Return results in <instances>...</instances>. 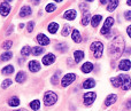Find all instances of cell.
I'll use <instances>...</instances> for the list:
<instances>
[{
  "label": "cell",
  "mask_w": 131,
  "mask_h": 111,
  "mask_svg": "<svg viewBox=\"0 0 131 111\" xmlns=\"http://www.w3.org/2000/svg\"><path fill=\"white\" fill-rule=\"evenodd\" d=\"M124 48H125L124 39L121 36L115 37V38L112 40L111 46H109V55H111L113 59H118V57L122 55Z\"/></svg>",
  "instance_id": "1"
},
{
  "label": "cell",
  "mask_w": 131,
  "mask_h": 111,
  "mask_svg": "<svg viewBox=\"0 0 131 111\" xmlns=\"http://www.w3.org/2000/svg\"><path fill=\"white\" fill-rule=\"evenodd\" d=\"M90 49L95 59H100L102 55V52H104V45H102L101 41H94L90 46Z\"/></svg>",
  "instance_id": "2"
},
{
  "label": "cell",
  "mask_w": 131,
  "mask_h": 111,
  "mask_svg": "<svg viewBox=\"0 0 131 111\" xmlns=\"http://www.w3.org/2000/svg\"><path fill=\"white\" fill-rule=\"evenodd\" d=\"M58 101V95L54 92H46L44 95V104L46 107H51V105L55 104Z\"/></svg>",
  "instance_id": "3"
},
{
  "label": "cell",
  "mask_w": 131,
  "mask_h": 111,
  "mask_svg": "<svg viewBox=\"0 0 131 111\" xmlns=\"http://www.w3.org/2000/svg\"><path fill=\"white\" fill-rule=\"evenodd\" d=\"M114 24V18L113 17H107L106 21H105V24L104 26H102L101 29V34H104V36L106 37H109L111 36V26Z\"/></svg>",
  "instance_id": "4"
},
{
  "label": "cell",
  "mask_w": 131,
  "mask_h": 111,
  "mask_svg": "<svg viewBox=\"0 0 131 111\" xmlns=\"http://www.w3.org/2000/svg\"><path fill=\"white\" fill-rule=\"evenodd\" d=\"M118 78H120V81H121V88H122L123 91H129L131 88V79L129 76L120 75Z\"/></svg>",
  "instance_id": "5"
},
{
  "label": "cell",
  "mask_w": 131,
  "mask_h": 111,
  "mask_svg": "<svg viewBox=\"0 0 131 111\" xmlns=\"http://www.w3.org/2000/svg\"><path fill=\"white\" fill-rule=\"evenodd\" d=\"M75 79H76V75L75 73H67L61 80V86L63 87L69 86L70 84H72L75 81Z\"/></svg>",
  "instance_id": "6"
},
{
  "label": "cell",
  "mask_w": 131,
  "mask_h": 111,
  "mask_svg": "<svg viewBox=\"0 0 131 111\" xmlns=\"http://www.w3.org/2000/svg\"><path fill=\"white\" fill-rule=\"evenodd\" d=\"M95 98H97V94L93 93V92H89V93L84 94V104L85 105H91L94 102Z\"/></svg>",
  "instance_id": "7"
},
{
  "label": "cell",
  "mask_w": 131,
  "mask_h": 111,
  "mask_svg": "<svg viewBox=\"0 0 131 111\" xmlns=\"http://www.w3.org/2000/svg\"><path fill=\"white\" fill-rule=\"evenodd\" d=\"M41 62H43L44 65H51L52 63L55 62V55L52 54V53H48V54H46L45 56L43 57Z\"/></svg>",
  "instance_id": "8"
},
{
  "label": "cell",
  "mask_w": 131,
  "mask_h": 111,
  "mask_svg": "<svg viewBox=\"0 0 131 111\" xmlns=\"http://www.w3.org/2000/svg\"><path fill=\"white\" fill-rule=\"evenodd\" d=\"M37 41H38V44L43 47V46H46L50 44V38L48 37H46L44 33H39L38 36H37Z\"/></svg>",
  "instance_id": "9"
},
{
  "label": "cell",
  "mask_w": 131,
  "mask_h": 111,
  "mask_svg": "<svg viewBox=\"0 0 131 111\" xmlns=\"http://www.w3.org/2000/svg\"><path fill=\"white\" fill-rule=\"evenodd\" d=\"M118 69L122 71H128L131 69V62L130 60L125 59V60H122V61L118 63Z\"/></svg>",
  "instance_id": "10"
},
{
  "label": "cell",
  "mask_w": 131,
  "mask_h": 111,
  "mask_svg": "<svg viewBox=\"0 0 131 111\" xmlns=\"http://www.w3.org/2000/svg\"><path fill=\"white\" fill-rule=\"evenodd\" d=\"M76 15H77V13L75 9H68V10H66V13L63 14V17L68 21H74L75 18H76Z\"/></svg>",
  "instance_id": "11"
},
{
  "label": "cell",
  "mask_w": 131,
  "mask_h": 111,
  "mask_svg": "<svg viewBox=\"0 0 131 111\" xmlns=\"http://www.w3.org/2000/svg\"><path fill=\"white\" fill-rule=\"evenodd\" d=\"M9 11H10V6H9V4L2 2V4L0 5V14H1L2 16H7L9 14Z\"/></svg>",
  "instance_id": "12"
},
{
  "label": "cell",
  "mask_w": 131,
  "mask_h": 111,
  "mask_svg": "<svg viewBox=\"0 0 131 111\" xmlns=\"http://www.w3.org/2000/svg\"><path fill=\"white\" fill-rule=\"evenodd\" d=\"M29 70L31 71V72H38L39 70H40V64L38 63L37 61H30L29 62Z\"/></svg>",
  "instance_id": "13"
},
{
  "label": "cell",
  "mask_w": 131,
  "mask_h": 111,
  "mask_svg": "<svg viewBox=\"0 0 131 111\" xmlns=\"http://www.w3.org/2000/svg\"><path fill=\"white\" fill-rule=\"evenodd\" d=\"M31 13H32V10L29 6H23L22 8L20 9V16L21 17H27V16L31 15Z\"/></svg>",
  "instance_id": "14"
},
{
  "label": "cell",
  "mask_w": 131,
  "mask_h": 111,
  "mask_svg": "<svg viewBox=\"0 0 131 111\" xmlns=\"http://www.w3.org/2000/svg\"><path fill=\"white\" fill-rule=\"evenodd\" d=\"M81 70H82V72H84V73L92 72V70H93V64L91 63V62H85V63L82 65Z\"/></svg>",
  "instance_id": "15"
},
{
  "label": "cell",
  "mask_w": 131,
  "mask_h": 111,
  "mask_svg": "<svg viewBox=\"0 0 131 111\" xmlns=\"http://www.w3.org/2000/svg\"><path fill=\"white\" fill-rule=\"evenodd\" d=\"M83 88H85V89H90V88H93V87L95 86V81H94V79H92V78H89V79H86L85 81L83 82Z\"/></svg>",
  "instance_id": "16"
},
{
  "label": "cell",
  "mask_w": 131,
  "mask_h": 111,
  "mask_svg": "<svg viewBox=\"0 0 131 111\" xmlns=\"http://www.w3.org/2000/svg\"><path fill=\"white\" fill-rule=\"evenodd\" d=\"M116 100H117V96H116L115 94H109V95L107 96L106 101H105V105L109 107V105L114 104V103L116 102Z\"/></svg>",
  "instance_id": "17"
},
{
  "label": "cell",
  "mask_w": 131,
  "mask_h": 111,
  "mask_svg": "<svg viewBox=\"0 0 131 111\" xmlns=\"http://www.w3.org/2000/svg\"><path fill=\"white\" fill-rule=\"evenodd\" d=\"M89 22H91V13H89V10H85L83 13V17H82V24L86 26Z\"/></svg>",
  "instance_id": "18"
},
{
  "label": "cell",
  "mask_w": 131,
  "mask_h": 111,
  "mask_svg": "<svg viewBox=\"0 0 131 111\" xmlns=\"http://www.w3.org/2000/svg\"><path fill=\"white\" fill-rule=\"evenodd\" d=\"M25 79H27V75H25V72H23V71L17 72V75H16V77H15V81L16 82L22 84V82H24Z\"/></svg>",
  "instance_id": "19"
},
{
  "label": "cell",
  "mask_w": 131,
  "mask_h": 111,
  "mask_svg": "<svg viewBox=\"0 0 131 111\" xmlns=\"http://www.w3.org/2000/svg\"><path fill=\"white\" fill-rule=\"evenodd\" d=\"M101 20H102V16L101 15H94L92 17V20H91V25H92L93 27H97L98 25L100 24Z\"/></svg>",
  "instance_id": "20"
},
{
  "label": "cell",
  "mask_w": 131,
  "mask_h": 111,
  "mask_svg": "<svg viewBox=\"0 0 131 111\" xmlns=\"http://www.w3.org/2000/svg\"><path fill=\"white\" fill-rule=\"evenodd\" d=\"M74 59H75L76 63H79V62L84 59V52L83 50H76V52L74 53Z\"/></svg>",
  "instance_id": "21"
},
{
  "label": "cell",
  "mask_w": 131,
  "mask_h": 111,
  "mask_svg": "<svg viewBox=\"0 0 131 111\" xmlns=\"http://www.w3.org/2000/svg\"><path fill=\"white\" fill-rule=\"evenodd\" d=\"M47 29H48V32H50V33L54 34V33H57L58 29H59V24H58V23H55V22H52V23H50V24H48Z\"/></svg>",
  "instance_id": "22"
},
{
  "label": "cell",
  "mask_w": 131,
  "mask_h": 111,
  "mask_svg": "<svg viewBox=\"0 0 131 111\" xmlns=\"http://www.w3.org/2000/svg\"><path fill=\"white\" fill-rule=\"evenodd\" d=\"M8 105L9 107H18L20 105V100L17 96H12L8 100Z\"/></svg>",
  "instance_id": "23"
},
{
  "label": "cell",
  "mask_w": 131,
  "mask_h": 111,
  "mask_svg": "<svg viewBox=\"0 0 131 111\" xmlns=\"http://www.w3.org/2000/svg\"><path fill=\"white\" fill-rule=\"evenodd\" d=\"M117 6H118V0H111V2L107 5V10L108 11H114Z\"/></svg>",
  "instance_id": "24"
},
{
  "label": "cell",
  "mask_w": 131,
  "mask_h": 111,
  "mask_svg": "<svg viewBox=\"0 0 131 111\" xmlns=\"http://www.w3.org/2000/svg\"><path fill=\"white\" fill-rule=\"evenodd\" d=\"M71 38L75 43H81L82 41V37H81V33H79L78 30H74L71 33Z\"/></svg>",
  "instance_id": "25"
},
{
  "label": "cell",
  "mask_w": 131,
  "mask_h": 111,
  "mask_svg": "<svg viewBox=\"0 0 131 111\" xmlns=\"http://www.w3.org/2000/svg\"><path fill=\"white\" fill-rule=\"evenodd\" d=\"M31 53H32V48L29 47V46H24V47L21 49V54H22V56H24V57L29 56Z\"/></svg>",
  "instance_id": "26"
},
{
  "label": "cell",
  "mask_w": 131,
  "mask_h": 111,
  "mask_svg": "<svg viewBox=\"0 0 131 111\" xmlns=\"http://www.w3.org/2000/svg\"><path fill=\"white\" fill-rule=\"evenodd\" d=\"M44 52H45V49H44L41 46H37V47H34V48H32V53H31V54H34L35 56H38V55L43 54Z\"/></svg>",
  "instance_id": "27"
},
{
  "label": "cell",
  "mask_w": 131,
  "mask_h": 111,
  "mask_svg": "<svg viewBox=\"0 0 131 111\" xmlns=\"http://www.w3.org/2000/svg\"><path fill=\"white\" fill-rule=\"evenodd\" d=\"M13 57V53L9 52V50H7V52H5L4 54L1 55V60L2 61H9V60Z\"/></svg>",
  "instance_id": "28"
},
{
  "label": "cell",
  "mask_w": 131,
  "mask_h": 111,
  "mask_svg": "<svg viewBox=\"0 0 131 111\" xmlns=\"http://www.w3.org/2000/svg\"><path fill=\"white\" fill-rule=\"evenodd\" d=\"M14 72V66L13 65H7L2 69V73L4 75H12Z\"/></svg>",
  "instance_id": "29"
},
{
  "label": "cell",
  "mask_w": 131,
  "mask_h": 111,
  "mask_svg": "<svg viewBox=\"0 0 131 111\" xmlns=\"http://www.w3.org/2000/svg\"><path fill=\"white\" fill-rule=\"evenodd\" d=\"M30 108H31L32 110H35V111L39 110V108H40V102H39L38 100L32 101V102L30 103Z\"/></svg>",
  "instance_id": "30"
},
{
  "label": "cell",
  "mask_w": 131,
  "mask_h": 111,
  "mask_svg": "<svg viewBox=\"0 0 131 111\" xmlns=\"http://www.w3.org/2000/svg\"><path fill=\"white\" fill-rule=\"evenodd\" d=\"M55 48H57L58 50H60V52L64 53V52H67V49H68V46H67V44L61 43V44H58V45L55 46Z\"/></svg>",
  "instance_id": "31"
},
{
  "label": "cell",
  "mask_w": 131,
  "mask_h": 111,
  "mask_svg": "<svg viewBox=\"0 0 131 111\" xmlns=\"http://www.w3.org/2000/svg\"><path fill=\"white\" fill-rule=\"evenodd\" d=\"M60 75H61V72H60V71H57V72L54 73V76H53V77H52V80H51L53 85H58V82H59Z\"/></svg>",
  "instance_id": "32"
},
{
  "label": "cell",
  "mask_w": 131,
  "mask_h": 111,
  "mask_svg": "<svg viewBox=\"0 0 131 111\" xmlns=\"http://www.w3.org/2000/svg\"><path fill=\"white\" fill-rule=\"evenodd\" d=\"M111 81H112V84H113L114 87H121V81H120V78H118V76H117V77L112 78Z\"/></svg>",
  "instance_id": "33"
},
{
  "label": "cell",
  "mask_w": 131,
  "mask_h": 111,
  "mask_svg": "<svg viewBox=\"0 0 131 111\" xmlns=\"http://www.w3.org/2000/svg\"><path fill=\"white\" fill-rule=\"evenodd\" d=\"M12 46H13V41H12V40H6L4 44H2V48H4L6 52H7L8 49H10Z\"/></svg>",
  "instance_id": "34"
},
{
  "label": "cell",
  "mask_w": 131,
  "mask_h": 111,
  "mask_svg": "<svg viewBox=\"0 0 131 111\" xmlns=\"http://www.w3.org/2000/svg\"><path fill=\"white\" fill-rule=\"evenodd\" d=\"M62 36L63 37H67L68 34L70 33V26H69V24H66L64 26H63V29H62Z\"/></svg>",
  "instance_id": "35"
},
{
  "label": "cell",
  "mask_w": 131,
  "mask_h": 111,
  "mask_svg": "<svg viewBox=\"0 0 131 111\" xmlns=\"http://www.w3.org/2000/svg\"><path fill=\"white\" fill-rule=\"evenodd\" d=\"M55 5L54 4H48L47 6H46V8H45V10L47 11V13H52V11H54L55 10Z\"/></svg>",
  "instance_id": "36"
},
{
  "label": "cell",
  "mask_w": 131,
  "mask_h": 111,
  "mask_svg": "<svg viewBox=\"0 0 131 111\" xmlns=\"http://www.w3.org/2000/svg\"><path fill=\"white\" fill-rule=\"evenodd\" d=\"M12 85V80L10 79H5L4 81H2V84H1V87L2 88H7V87H9Z\"/></svg>",
  "instance_id": "37"
},
{
  "label": "cell",
  "mask_w": 131,
  "mask_h": 111,
  "mask_svg": "<svg viewBox=\"0 0 131 111\" xmlns=\"http://www.w3.org/2000/svg\"><path fill=\"white\" fill-rule=\"evenodd\" d=\"M34 27H35V22H34V21H30V22L28 23V26H27L28 32H32Z\"/></svg>",
  "instance_id": "38"
},
{
  "label": "cell",
  "mask_w": 131,
  "mask_h": 111,
  "mask_svg": "<svg viewBox=\"0 0 131 111\" xmlns=\"http://www.w3.org/2000/svg\"><path fill=\"white\" fill-rule=\"evenodd\" d=\"M124 17H125V20H129V21H131V10H129V11H125Z\"/></svg>",
  "instance_id": "39"
},
{
  "label": "cell",
  "mask_w": 131,
  "mask_h": 111,
  "mask_svg": "<svg viewBox=\"0 0 131 111\" xmlns=\"http://www.w3.org/2000/svg\"><path fill=\"white\" fill-rule=\"evenodd\" d=\"M125 107H127L128 109H131V100H128L127 102H125Z\"/></svg>",
  "instance_id": "40"
},
{
  "label": "cell",
  "mask_w": 131,
  "mask_h": 111,
  "mask_svg": "<svg viewBox=\"0 0 131 111\" xmlns=\"http://www.w3.org/2000/svg\"><path fill=\"white\" fill-rule=\"evenodd\" d=\"M127 33H128V36L131 38V25H129L128 26V29H127Z\"/></svg>",
  "instance_id": "41"
},
{
  "label": "cell",
  "mask_w": 131,
  "mask_h": 111,
  "mask_svg": "<svg viewBox=\"0 0 131 111\" xmlns=\"http://www.w3.org/2000/svg\"><path fill=\"white\" fill-rule=\"evenodd\" d=\"M100 2H101L102 5H106V4L108 5L109 2H111V0H100Z\"/></svg>",
  "instance_id": "42"
},
{
  "label": "cell",
  "mask_w": 131,
  "mask_h": 111,
  "mask_svg": "<svg viewBox=\"0 0 131 111\" xmlns=\"http://www.w3.org/2000/svg\"><path fill=\"white\" fill-rule=\"evenodd\" d=\"M13 30H14V26H10V27H9V29H8V31H7V36H8V34H10L12 33V32H13Z\"/></svg>",
  "instance_id": "43"
},
{
  "label": "cell",
  "mask_w": 131,
  "mask_h": 111,
  "mask_svg": "<svg viewBox=\"0 0 131 111\" xmlns=\"http://www.w3.org/2000/svg\"><path fill=\"white\" fill-rule=\"evenodd\" d=\"M130 53H131V48H128V50H127V52H125V50H124V54H125V55H129Z\"/></svg>",
  "instance_id": "44"
},
{
  "label": "cell",
  "mask_w": 131,
  "mask_h": 111,
  "mask_svg": "<svg viewBox=\"0 0 131 111\" xmlns=\"http://www.w3.org/2000/svg\"><path fill=\"white\" fill-rule=\"evenodd\" d=\"M34 2H35V4H36V5H38L39 2H40V0H34Z\"/></svg>",
  "instance_id": "45"
},
{
  "label": "cell",
  "mask_w": 131,
  "mask_h": 111,
  "mask_svg": "<svg viewBox=\"0 0 131 111\" xmlns=\"http://www.w3.org/2000/svg\"><path fill=\"white\" fill-rule=\"evenodd\" d=\"M127 5H129V6H131V0H128V1H127Z\"/></svg>",
  "instance_id": "46"
},
{
  "label": "cell",
  "mask_w": 131,
  "mask_h": 111,
  "mask_svg": "<svg viewBox=\"0 0 131 111\" xmlns=\"http://www.w3.org/2000/svg\"><path fill=\"white\" fill-rule=\"evenodd\" d=\"M15 111H28V110H25V109H18V110H15Z\"/></svg>",
  "instance_id": "47"
},
{
  "label": "cell",
  "mask_w": 131,
  "mask_h": 111,
  "mask_svg": "<svg viewBox=\"0 0 131 111\" xmlns=\"http://www.w3.org/2000/svg\"><path fill=\"white\" fill-rule=\"evenodd\" d=\"M10 1H13V0H5V2H7V4H8V2H10Z\"/></svg>",
  "instance_id": "48"
},
{
  "label": "cell",
  "mask_w": 131,
  "mask_h": 111,
  "mask_svg": "<svg viewBox=\"0 0 131 111\" xmlns=\"http://www.w3.org/2000/svg\"><path fill=\"white\" fill-rule=\"evenodd\" d=\"M54 1H57V2H61L62 0H54Z\"/></svg>",
  "instance_id": "49"
},
{
  "label": "cell",
  "mask_w": 131,
  "mask_h": 111,
  "mask_svg": "<svg viewBox=\"0 0 131 111\" xmlns=\"http://www.w3.org/2000/svg\"><path fill=\"white\" fill-rule=\"evenodd\" d=\"M86 1H89V2H92V1H93V0H86Z\"/></svg>",
  "instance_id": "50"
}]
</instances>
